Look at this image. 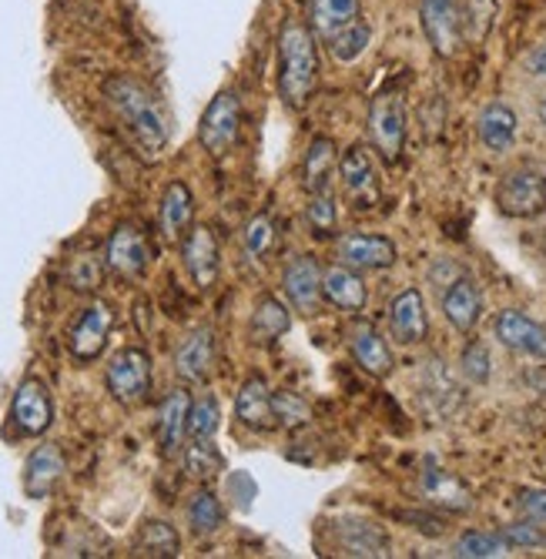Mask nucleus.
Here are the masks:
<instances>
[{"label":"nucleus","instance_id":"393cba45","mask_svg":"<svg viewBox=\"0 0 546 559\" xmlns=\"http://www.w3.org/2000/svg\"><path fill=\"white\" fill-rule=\"evenodd\" d=\"M64 479V452L55 442H44L37 445L27 463H24V492L27 499H47L58 483Z\"/></svg>","mask_w":546,"mask_h":559},{"label":"nucleus","instance_id":"c03bdc74","mask_svg":"<svg viewBox=\"0 0 546 559\" xmlns=\"http://www.w3.org/2000/svg\"><path fill=\"white\" fill-rule=\"evenodd\" d=\"M517 513L546 526V489L543 486H520L517 489Z\"/></svg>","mask_w":546,"mask_h":559},{"label":"nucleus","instance_id":"412c9836","mask_svg":"<svg viewBox=\"0 0 546 559\" xmlns=\"http://www.w3.org/2000/svg\"><path fill=\"white\" fill-rule=\"evenodd\" d=\"M419 389H423V399L429 402V409L436 416H446L450 419L460 405H463V385L456 382V376L446 366V359L439 355H429L419 369Z\"/></svg>","mask_w":546,"mask_h":559},{"label":"nucleus","instance_id":"f704fd0d","mask_svg":"<svg viewBox=\"0 0 546 559\" xmlns=\"http://www.w3.org/2000/svg\"><path fill=\"white\" fill-rule=\"evenodd\" d=\"M181 460H185V473L198 483H212L215 476L225 473V460L212 445V439H191V445L181 449Z\"/></svg>","mask_w":546,"mask_h":559},{"label":"nucleus","instance_id":"ea45409f","mask_svg":"<svg viewBox=\"0 0 546 559\" xmlns=\"http://www.w3.org/2000/svg\"><path fill=\"white\" fill-rule=\"evenodd\" d=\"M272 409H275V423L285 426V429H299V426H306L312 419L309 402L299 392H288V389L272 392Z\"/></svg>","mask_w":546,"mask_h":559},{"label":"nucleus","instance_id":"f257e3e1","mask_svg":"<svg viewBox=\"0 0 546 559\" xmlns=\"http://www.w3.org/2000/svg\"><path fill=\"white\" fill-rule=\"evenodd\" d=\"M102 91L144 155H162L168 144V115L158 94L131 74H111Z\"/></svg>","mask_w":546,"mask_h":559},{"label":"nucleus","instance_id":"f3484780","mask_svg":"<svg viewBox=\"0 0 546 559\" xmlns=\"http://www.w3.org/2000/svg\"><path fill=\"white\" fill-rule=\"evenodd\" d=\"M345 345H349L353 362H356L363 372H369V376H376V379L392 376V369H395L392 348H389V342L382 338V332H379L372 322L356 319V322L349 325V332H345Z\"/></svg>","mask_w":546,"mask_h":559},{"label":"nucleus","instance_id":"473e14b6","mask_svg":"<svg viewBox=\"0 0 546 559\" xmlns=\"http://www.w3.org/2000/svg\"><path fill=\"white\" fill-rule=\"evenodd\" d=\"M185 520L191 526L194 536H215L222 526H225V510H222V502L215 492L202 489V492H194L185 506Z\"/></svg>","mask_w":546,"mask_h":559},{"label":"nucleus","instance_id":"1a4fd4ad","mask_svg":"<svg viewBox=\"0 0 546 559\" xmlns=\"http://www.w3.org/2000/svg\"><path fill=\"white\" fill-rule=\"evenodd\" d=\"M111 329H115V312L111 305L94 298L87 301L81 316L74 319L71 332H68V352L74 355L78 362H94L97 355L105 352L108 338H111Z\"/></svg>","mask_w":546,"mask_h":559},{"label":"nucleus","instance_id":"2eb2a0df","mask_svg":"<svg viewBox=\"0 0 546 559\" xmlns=\"http://www.w3.org/2000/svg\"><path fill=\"white\" fill-rule=\"evenodd\" d=\"M215 355H218L215 332L209 325L191 329L175 348V376L188 385H202L215 369Z\"/></svg>","mask_w":546,"mask_h":559},{"label":"nucleus","instance_id":"c9c22d12","mask_svg":"<svg viewBox=\"0 0 546 559\" xmlns=\"http://www.w3.org/2000/svg\"><path fill=\"white\" fill-rule=\"evenodd\" d=\"M369 40H372V27H369L366 21H356L353 27H345V31H339L335 37H329L325 47H329V55H332L339 64H353V61H359V58L366 55Z\"/></svg>","mask_w":546,"mask_h":559},{"label":"nucleus","instance_id":"f8f14e48","mask_svg":"<svg viewBox=\"0 0 546 559\" xmlns=\"http://www.w3.org/2000/svg\"><path fill=\"white\" fill-rule=\"evenodd\" d=\"M492 335L503 348L526 355V359L546 362V325L536 322L533 316H526L520 309H503L492 319Z\"/></svg>","mask_w":546,"mask_h":559},{"label":"nucleus","instance_id":"aec40b11","mask_svg":"<svg viewBox=\"0 0 546 559\" xmlns=\"http://www.w3.org/2000/svg\"><path fill=\"white\" fill-rule=\"evenodd\" d=\"M439 305H442V316H446V322H450L456 332H473L476 325H479V319H483V292H479V282L473 278V275H456L450 285L442 288V298H439Z\"/></svg>","mask_w":546,"mask_h":559},{"label":"nucleus","instance_id":"49530a36","mask_svg":"<svg viewBox=\"0 0 546 559\" xmlns=\"http://www.w3.org/2000/svg\"><path fill=\"white\" fill-rule=\"evenodd\" d=\"M456 275H463V269H460V265H453L450 259H439V262H436V269H432V282H436L439 288H446V285H450Z\"/></svg>","mask_w":546,"mask_h":559},{"label":"nucleus","instance_id":"a18cd8bd","mask_svg":"<svg viewBox=\"0 0 546 559\" xmlns=\"http://www.w3.org/2000/svg\"><path fill=\"white\" fill-rule=\"evenodd\" d=\"M523 71L530 74V78H539V81H546V40H539V44H533L526 55H523Z\"/></svg>","mask_w":546,"mask_h":559},{"label":"nucleus","instance_id":"79ce46f5","mask_svg":"<svg viewBox=\"0 0 546 559\" xmlns=\"http://www.w3.org/2000/svg\"><path fill=\"white\" fill-rule=\"evenodd\" d=\"M500 533L510 543V549H546V526H539L526 516H520L517 523H507Z\"/></svg>","mask_w":546,"mask_h":559},{"label":"nucleus","instance_id":"72a5a7b5","mask_svg":"<svg viewBox=\"0 0 546 559\" xmlns=\"http://www.w3.org/2000/svg\"><path fill=\"white\" fill-rule=\"evenodd\" d=\"M510 543L503 539L500 530H466L460 533V539L453 543V556L460 559H500V556H510Z\"/></svg>","mask_w":546,"mask_h":559},{"label":"nucleus","instance_id":"423d86ee","mask_svg":"<svg viewBox=\"0 0 546 559\" xmlns=\"http://www.w3.org/2000/svg\"><path fill=\"white\" fill-rule=\"evenodd\" d=\"M155 262V245L152 238L144 235V228L131 225V222H121L111 238H108V248H105V265L118 275V278H141L147 269Z\"/></svg>","mask_w":546,"mask_h":559},{"label":"nucleus","instance_id":"20e7f679","mask_svg":"<svg viewBox=\"0 0 546 559\" xmlns=\"http://www.w3.org/2000/svg\"><path fill=\"white\" fill-rule=\"evenodd\" d=\"M410 134V115L406 100L400 94H376L369 105V141L372 151H379L382 162H400Z\"/></svg>","mask_w":546,"mask_h":559},{"label":"nucleus","instance_id":"a211bd4d","mask_svg":"<svg viewBox=\"0 0 546 559\" xmlns=\"http://www.w3.org/2000/svg\"><path fill=\"white\" fill-rule=\"evenodd\" d=\"M332 539H335V549L342 556H369V559H379V556H389V549H392L389 533L379 523L363 520V516H342V520H335Z\"/></svg>","mask_w":546,"mask_h":559},{"label":"nucleus","instance_id":"9d476101","mask_svg":"<svg viewBox=\"0 0 546 559\" xmlns=\"http://www.w3.org/2000/svg\"><path fill=\"white\" fill-rule=\"evenodd\" d=\"M8 419L14 423V429L21 436H44L55 423V399H51V389H47L44 379L37 376H27L14 399H11V413Z\"/></svg>","mask_w":546,"mask_h":559},{"label":"nucleus","instance_id":"7c9ffc66","mask_svg":"<svg viewBox=\"0 0 546 559\" xmlns=\"http://www.w3.org/2000/svg\"><path fill=\"white\" fill-rule=\"evenodd\" d=\"M339 168V151H335V141L319 134L309 141L306 155H302V168H299V178H302V188L306 191H322L332 185V175Z\"/></svg>","mask_w":546,"mask_h":559},{"label":"nucleus","instance_id":"5701e85b","mask_svg":"<svg viewBox=\"0 0 546 559\" xmlns=\"http://www.w3.org/2000/svg\"><path fill=\"white\" fill-rule=\"evenodd\" d=\"M322 292H325V305H332L339 312H349V316L363 312L369 305V288H366L363 272L342 265V262H335L322 272Z\"/></svg>","mask_w":546,"mask_h":559},{"label":"nucleus","instance_id":"a19ab883","mask_svg":"<svg viewBox=\"0 0 546 559\" xmlns=\"http://www.w3.org/2000/svg\"><path fill=\"white\" fill-rule=\"evenodd\" d=\"M275 238H278V231H275L272 215H265V212L256 215L252 222L245 225V255L252 259V262H262L269 251H272Z\"/></svg>","mask_w":546,"mask_h":559},{"label":"nucleus","instance_id":"58836bf2","mask_svg":"<svg viewBox=\"0 0 546 559\" xmlns=\"http://www.w3.org/2000/svg\"><path fill=\"white\" fill-rule=\"evenodd\" d=\"M222 426V409L215 395H198L191 399V413H188V436L191 439H212Z\"/></svg>","mask_w":546,"mask_h":559},{"label":"nucleus","instance_id":"2f4dec72","mask_svg":"<svg viewBox=\"0 0 546 559\" xmlns=\"http://www.w3.org/2000/svg\"><path fill=\"white\" fill-rule=\"evenodd\" d=\"M134 549L152 559H171L181 552V536L165 520H144L134 533Z\"/></svg>","mask_w":546,"mask_h":559},{"label":"nucleus","instance_id":"7ed1b4c3","mask_svg":"<svg viewBox=\"0 0 546 559\" xmlns=\"http://www.w3.org/2000/svg\"><path fill=\"white\" fill-rule=\"evenodd\" d=\"M492 201L507 218H520V222L539 218L546 212V175L533 165H517L500 175Z\"/></svg>","mask_w":546,"mask_h":559},{"label":"nucleus","instance_id":"37998d69","mask_svg":"<svg viewBox=\"0 0 546 559\" xmlns=\"http://www.w3.org/2000/svg\"><path fill=\"white\" fill-rule=\"evenodd\" d=\"M68 282L74 292H94L97 285H102V262H97L94 255H78L71 259L68 265Z\"/></svg>","mask_w":546,"mask_h":559},{"label":"nucleus","instance_id":"4c0bfd02","mask_svg":"<svg viewBox=\"0 0 546 559\" xmlns=\"http://www.w3.org/2000/svg\"><path fill=\"white\" fill-rule=\"evenodd\" d=\"M460 372L470 385H486L492 379V355L483 338H470L460 352Z\"/></svg>","mask_w":546,"mask_h":559},{"label":"nucleus","instance_id":"4468645a","mask_svg":"<svg viewBox=\"0 0 546 559\" xmlns=\"http://www.w3.org/2000/svg\"><path fill=\"white\" fill-rule=\"evenodd\" d=\"M181 262L198 288H212L222 272V248L209 225H191L181 238Z\"/></svg>","mask_w":546,"mask_h":559},{"label":"nucleus","instance_id":"8fccbe9b","mask_svg":"<svg viewBox=\"0 0 546 559\" xmlns=\"http://www.w3.org/2000/svg\"><path fill=\"white\" fill-rule=\"evenodd\" d=\"M539 251H543V259H546V228H543V235H539Z\"/></svg>","mask_w":546,"mask_h":559},{"label":"nucleus","instance_id":"6ab92c4d","mask_svg":"<svg viewBox=\"0 0 546 559\" xmlns=\"http://www.w3.org/2000/svg\"><path fill=\"white\" fill-rule=\"evenodd\" d=\"M389 335L400 345H419L429 335V312L419 288H403L389 301Z\"/></svg>","mask_w":546,"mask_h":559},{"label":"nucleus","instance_id":"0eeeda50","mask_svg":"<svg viewBox=\"0 0 546 559\" xmlns=\"http://www.w3.org/2000/svg\"><path fill=\"white\" fill-rule=\"evenodd\" d=\"M105 385H108L115 402L138 405L147 395V389H152V355H147L144 348H138V345L121 348L108 362Z\"/></svg>","mask_w":546,"mask_h":559},{"label":"nucleus","instance_id":"f03ea898","mask_svg":"<svg viewBox=\"0 0 546 559\" xmlns=\"http://www.w3.org/2000/svg\"><path fill=\"white\" fill-rule=\"evenodd\" d=\"M322 58H319V37L309 24L288 21L278 31V94L288 108H306L309 97L319 87Z\"/></svg>","mask_w":546,"mask_h":559},{"label":"nucleus","instance_id":"bb28decb","mask_svg":"<svg viewBox=\"0 0 546 559\" xmlns=\"http://www.w3.org/2000/svg\"><path fill=\"white\" fill-rule=\"evenodd\" d=\"M188 413H191V399L185 389H171L162 405H158V445L165 455H178L185 449V436H188Z\"/></svg>","mask_w":546,"mask_h":559},{"label":"nucleus","instance_id":"a878e982","mask_svg":"<svg viewBox=\"0 0 546 559\" xmlns=\"http://www.w3.org/2000/svg\"><path fill=\"white\" fill-rule=\"evenodd\" d=\"M476 134L486 151H492V155H507V151L517 144L520 118L507 100H489L476 118Z\"/></svg>","mask_w":546,"mask_h":559},{"label":"nucleus","instance_id":"c756f323","mask_svg":"<svg viewBox=\"0 0 546 559\" xmlns=\"http://www.w3.org/2000/svg\"><path fill=\"white\" fill-rule=\"evenodd\" d=\"M292 329V309L275 295H259L252 319H248V335L256 345H275Z\"/></svg>","mask_w":546,"mask_h":559},{"label":"nucleus","instance_id":"ddd939ff","mask_svg":"<svg viewBox=\"0 0 546 559\" xmlns=\"http://www.w3.org/2000/svg\"><path fill=\"white\" fill-rule=\"evenodd\" d=\"M322 272L319 262L312 255H299L292 259L282 272V288H285V298L295 312L302 316H319L322 305H325V292H322Z\"/></svg>","mask_w":546,"mask_h":559},{"label":"nucleus","instance_id":"b1692460","mask_svg":"<svg viewBox=\"0 0 546 559\" xmlns=\"http://www.w3.org/2000/svg\"><path fill=\"white\" fill-rule=\"evenodd\" d=\"M235 419L245 429L256 432H269L275 429V409H272V385L265 382V376H248L235 395Z\"/></svg>","mask_w":546,"mask_h":559},{"label":"nucleus","instance_id":"4be33fe9","mask_svg":"<svg viewBox=\"0 0 546 559\" xmlns=\"http://www.w3.org/2000/svg\"><path fill=\"white\" fill-rule=\"evenodd\" d=\"M419 496L426 499V506H436V510L453 513V516H463L476 506V496L460 476L436 469V466L419 476Z\"/></svg>","mask_w":546,"mask_h":559},{"label":"nucleus","instance_id":"6e6552de","mask_svg":"<svg viewBox=\"0 0 546 559\" xmlns=\"http://www.w3.org/2000/svg\"><path fill=\"white\" fill-rule=\"evenodd\" d=\"M419 24L439 58H453L463 37V0H419Z\"/></svg>","mask_w":546,"mask_h":559},{"label":"nucleus","instance_id":"e433bc0d","mask_svg":"<svg viewBox=\"0 0 546 559\" xmlns=\"http://www.w3.org/2000/svg\"><path fill=\"white\" fill-rule=\"evenodd\" d=\"M306 222L312 228L316 238H325L335 231V222H339V198L332 188H322V191H309V201H306Z\"/></svg>","mask_w":546,"mask_h":559},{"label":"nucleus","instance_id":"cd10ccee","mask_svg":"<svg viewBox=\"0 0 546 559\" xmlns=\"http://www.w3.org/2000/svg\"><path fill=\"white\" fill-rule=\"evenodd\" d=\"M194 222V198H191V188L185 181H171L162 194V205H158V225H162V235L168 241H181L188 235Z\"/></svg>","mask_w":546,"mask_h":559},{"label":"nucleus","instance_id":"c85d7f7f","mask_svg":"<svg viewBox=\"0 0 546 559\" xmlns=\"http://www.w3.org/2000/svg\"><path fill=\"white\" fill-rule=\"evenodd\" d=\"M356 21H363V0H309V27L322 44Z\"/></svg>","mask_w":546,"mask_h":559},{"label":"nucleus","instance_id":"09e8293b","mask_svg":"<svg viewBox=\"0 0 546 559\" xmlns=\"http://www.w3.org/2000/svg\"><path fill=\"white\" fill-rule=\"evenodd\" d=\"M536 118H539V124L546 128V94L539 97V105H536Z\"/></svg>","mask_w":546,"mask_h":559},{"label":"nucleus","instance_id":"39448f33","mask_svg":"<svg viewBox=\"0 0 546 559\" xmlns=\"http://www.w3.org/2000/svg\"><path fill=\"white\" fill-rule=\"evenodd\" d=\"M238 134H241V97L238 91L225 87L209 100L202 124H198V141H202V147L212 158H225L238 144Z\"/></svg>","mask_w":546,"mask_h":559},{"label":"nucleus","instance_id":"9b49d317","mask_svg":"<svg viewBox=\"0 0 546 559\" xmlns=\"http://www.w3.org/2000/svg\"><path fill=\"white\" fill-rule=\"evenodd\" d=\"M335 259L356 272H382L400 262V245L376 231H349L335 241Z\"/></svg>","mask_w":546,"mask_h":559},{"label":"nucleus","instance_id":"de8ad7c7","mask_svg":"<svg viewBox=\"0 0 546 559\" xmlns=\"http://www.w3.org/2000/svg\"><path fill=\"white\" fill-rule=\"evenodd\" d=\"M530 382H533V389L546 399V369H536V372L530 376Z\"/></svg>","mask_w":546,"mask_h":559},{"label":"nucleus","instance_id":"dca6fc26","mask_svg":"<svg viewBox=\"0 0 546 559\" xmlns=\"http://www.w3.org/2000/svg\"><path fill=\"white\" fill-rule=\"evenodd\" d=\"M339 181L359 209H372L379 201V175H376L372 151L366 144H353L349 151H342Z\"/></svg>","mask_w":546,"mask_h":559}]
</instances>
